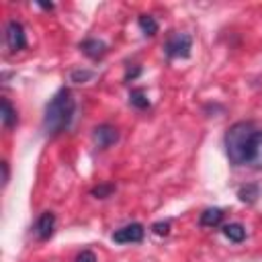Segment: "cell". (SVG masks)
Wrapping results in <instances>:
<instances>
[{
    "mask_svg": "<svg viewBox=\"0 0 262 262\" xmlns=\"http://www.w3.org/2000/svg\"><path fill=\"white\" fill-rule=\"evenodd\" d=\"M74 113H76V98H74L72 90L63 86L45 104L43 123H41L43 133L49 137H55V135L68 131L74 121Z\"/></svg>",
    "mask_w": 262,
    "mask_h": 262,
    "instance_id": "1",
    "label": "cell"
},
{
    "mask_svg": "<svg viewBox=\"0 0 262 262\" xmlns=\"http://www.w3.org/2000/svg\"><path fill=\"white\" fill-rule=\"evenodd\" d=\"M254 131H256V127L252 121H237L225 131L223 147H225L227 160L233 166H246V151H248V143H250Z\"/></svg>",
    "mask_w": 262,
    "mask_h": 262,
    "instance_id": "2",
    "label": "cell"
},
{
    "mask_svg": "<svg viewBox=\"0 0 262 262\" xmlns=\"http://www.w3.org/2000/svg\"><path fill=\"white\" fill-rule=\"evenodd\" d=\"M192 49V37L188 33H174L164 43V53L170 59H186L190 57Z\"/></svg>",
    "mask_w": 262,
    "mask_h": 262,
    "instance_id": "3",
    "label": "cell"
},
{
    "mask_svg": "<svg viewBox=\"0 0 262 262\" xmlns=\"http://www.w3.org/2000/svg\"><path fill=\"white\" fill-rule=\"evenodd\" d=\"M145 235V227L141 223H127L119 229L113 231V242L115 244H139Z\"/></svg>",
    "mask_w": 262,
    "mask_h": 262,
    "instance_id": "4",
    "label": "cell"
},
{
    "mask_svg": "<svg viewBox=\"0 0 262 262\" xmlns=\"http://www.w3.org/2000/svg\"><path fill=\"white\" fill-rule=\"evenodd\" d=\"M6 45L12 53L20 51L27 47V35H25V27L18 20H8L6 23Z\"/></svg>",
    "mask_w": 262,
    "mask_h": 262,
    "instance_id": "5",
    "label": "cell"
},
{
    "mask_svg": "<svg viewBox=\"0 0 262 262\" xmlns=\"http://www.w3.org/2000/svg\"><path fill=\"white\" fill-rule=\"evenodd\" d=\"M246 166L254 170H262V129H256L246 151Z\"/></svg>",
    "mask_w": 262,
    "mask_h": 262,
    "instance_id": "6",
    "label": "cell"
},
{
    "mask_svg": "<svg viewBox=\"0 0 262 262\" xmlns=\"http://www.w3.org/2000/svg\"><path fill=\"white\" fill-rule=\"evenodd\" d=\"M92 139H94V143H96L98 149H106V147H111L113 143L119 141V131H117L113 125L102 123V125L94 127V131H92Z\"/></svg>",
    "mask_w": 262,
    "mask_h": 262,
    "instance_id": "7",
    "label": "cell"
},
{
    "mask_svg": "<svg viewBox=\"0 0 262 262\" xmlns=\"http://www.w3.org/2000/svg\"><path fill=\"white\" fill-rule=\"evenodd\" d=\"M53 229H55V213L53 211H43L35 223V235L45 242L53 235Z\"/></svg>",
    "mask_w": 262,
    "mask_h": 262,
    "instance_id": "8",
    "label": "cell"
},
{
    "mask_svg": "<svg viewBox=\"0 0 262 262\" xmlns=\"http://www.w3.org/2000/svg\"><path fill=\"white\" fill-rule=\"evenodd\" d=\"M80 51H82L86 57H90V59L98 61V59H102V57L106 55L108 47H106V43H104V41L90 37V39H84V41L80 43Z\"/></svg>",
    "mask_w": 262,
    "mask_h": 262,
    "instance_id": "9",
    "label": "cell"
},
{
    "mask_svg": "<svg viewBox=\"0 0 262 262\" xmlns=\"http://www.w3.org/2000/svg\"><path fill=\"white\" fill-rule=\"evenodd\" d=\"M223 209H219V207H209V209H205L203 213H201V217H199V223L203 225V227H215V225H219L221 221H223Z\"/></svg>",
    "mask_w": 262,
    "mask_h": 262,
    "instance_id": "10",
    "label": "cell"
},
{
    "mask_svg": "<svg viewBox=\"0 0 262 262\" xmlns=\"http://www.w3.org/2000/svg\"><path fill=\"white\" fill-rule=\"evenodd\" d=\"M223 235L229 239V242H233V244H239V242H244L246 239V227L242 225V223H227V225H223Z\"/></svg>",
    "mask_w": 262,
    "mask_h": 262,
    "instance_id": "11",
    "label": "cell"
},
{
    "mask_svg": "<svg viewBox=\"0 0 262 262\" xmlns=\"http://www.w3.org/2000/svg\"><path fill=\"white\" fill-rule=\"evenodd\" d=\"M2 125H4V129H12L16 123H18V117H16V111H14V106L10 104V100L8 98H2Z\"/></svg>",
    "mask_w": 262,
    "mask_h": 262,
    "instance_id": "12",
    "label": "cell"
},
{
    "mask_svg": "<svg viewBox=\"0 0 262 262\" xmlns=\"http://www.w3.org/2000/svg\"><path fill=\"white\" fill-rule=\"evenodd\" d=\"M129 104L135 106V108H139V111L149 108V98H147L145 90H143V88H133V90L129 92Z\"/></svg>",
    "mask_w": 262,
    "mask_h": 262,
    "instance_id": "13",
    "label": "cell"
},
{
    "mask_svg": "<svg viewBox=\"0 0 262 262\" xmlns=\"http://www.w3.org/2000/svg\"><path fill=\"white\" fill-rule=\"evenodd\" d=\"M137 25H139V29H141V33L145 37H154L158 33V20L151 14H141L137 18Z\"/></svg>",
    "mask_w": 262,
    "mask_h": 262,
    "instance_id": "14",
    "label": "cell"
},
{
    "mask_svg": "<svg viewBox=\"0 0 262 262\" xmlns=\"http://www.w3.org/2000/svg\"><path fill=\"white\" fill-rule=\"evenodd\" d=\"M237 196H239L242 203L252 205V203H256L258 196H260V186H258V184H246V186H242V188L237 190Z\"/></svg>",
    "mask_w": 262,
    "mask_h": 262,
    "instance_id": "15",
    "label": "cell"
},
{
    "mask_svg": "<svg viewBox=\"0 0 262 262\" xmlns=\"http://www.w3.org/2000/svg\"><path fill=\"white\" fill-rule=\"evenodd\" d=\"M113 192H115V184H98V186H94V188L90 190V194L96 196V199H106V196H111Z\"/></svg>",
    "mask_w": 262,
    "mask_h": 262,
    "instance_id": "16",
    "label": "cell"
},
{
    "mask_svg": "<svg viewBox=\"0 0 262 262\" xmlns=\"http://www.w3.org/2000/svg\"><path fill=\"white\" fill-rule=\"evenodd\" d=\"M92 76H94V72H90V70H74V72L70 74V80L76 82V84H84V82H88Z\"/></svg>",
    "mask_w": 262,
    "mask_h": 262,
    "instance_id": "17",
    "label": "cell"
},
{
    "mask_svg": "<svg viewBox=\"0 0 262 262\" xmlns=\"http://www.w3.org/2000/svg\"><path fill=\"white\" fill-rule=\"evenodd\" d=\"M151 231L156 235H168L170 233V223L168 221H158V223L151 225Z\"/></svg>",
    "mask_w": 262,
    "mask_h": 262,
    "instance_id": "18",
    "label": "cell"
},
{
    "mask_svg": "<svg viewBox=\"0 0 262 262\" xmlns=\"http://www.w3.org/2000/svg\"><path fill=\"white\" fill-rule=\"evenodd\" d=\"M76 262H96V256L92 250H82L78 256H76Z\"/></svg>",
    "mask_w": 262,
    "mask_h": 262,
    "instance_id": "19",
    "label": "cell"
},
{
    "mask_svg": "<svg viewBox=\"0 0 262 262\" xmlns=\"http://www.w3.org/2000/svg\"><path fill=\"white\" fill-rule=\"evenodd\" d=\"M0 168H2V186H6V184H8V176H10V172H8V162H0Z\"/></svg>",
    "mask_w": 262,
    "mask_h": 262,
    "instance_id": "20",
    "label": "cell"
},
{
    "mask_svg": "<svg viewBox=\"0 0 262 262\" xmlns=\"http://www.w3.org/2000/svg\"><path fill=\"white\" fill-rule=\"evenodd\" d=\"M139 74H141V68H139V66H135L133 70L129 68V70H127V74H125V80H135Z\"/></svg>",
    "mask_w": 262,
    "mask_h": 262,
    "instance_id": "21",
    "label": "cell"
},
{
    "mask_svg": "<svg viewBox=\"0 0 262 262\" xmlns=\"http://www.w3.org/2000/svg\"><path fill=\"white\" fill-rule=\"evenodd\" d=\"M39 6H41V8H45V10H51V8H53V4H51V2H49V4H43V2H39Z\"/></svg>",
    "mask_w": 262,
    "mask_h": 262,
    "instance_id": "22",
    "label": "cell"
}]
</instances>
